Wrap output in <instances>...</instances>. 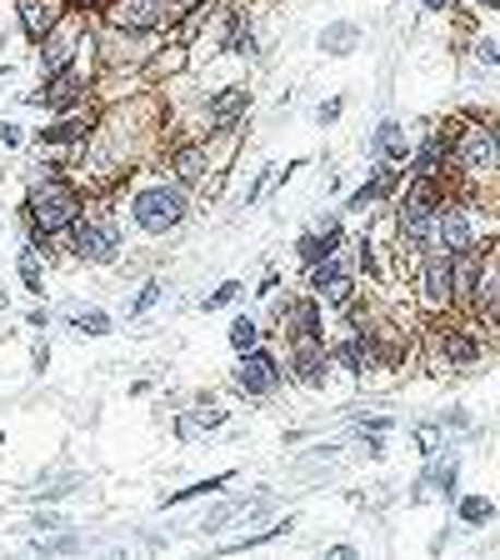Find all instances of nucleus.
Returning <instances> with one entry per match:
<instances>
[{"label": "nucleus", "instance_id": "nucleus-50", "mask_svg": "<svg viewBox=\"0 0 500 560\" xmlns=\"http://www.w3.org/2000/svg\"><path fill=\"white\" fill-rule=\"evenodd\" d=\"M486 251H490V265L500 271V240H496V246H486Z\"/></svg>", "mask_w": 500, "mask_h": 560}, {"label": "nucleus", "instance_id": "nucleus-51", "mask_svg": "<svg viewBox=\"0 0 500 560\" xmlns=\"http://www.w3.org/2000/svg\"><path fill=\"white\" fill-rule=\"evenodd\" d=\"M490 131H496V151H500V116H496V126H490Z\"/></svg>", "mask_w": 500, "mask_h": 560}, {"label": "nucleus", "instance_id": "nucleus-32", "mask_svg": "<svg viewBox=\"0 0 500 560\" xmlns=\"http://www.w3.org/2000/svg\"><path fill=\"white\" fill-rule=\"evenodd\" d=\"M226 341H230V350H236V356L255 350V346H261V321H255V315H230Z\"/></svg>", "mask_w": 500, "mask_h": 560}, {"label": "nucleus", "instance_id": "nucleus-37", "mask_svg": "<svg viewBox=\"0 0 500 560\" xmlns=\"http://www.w3.org/2000/svg\"><path fill=\"white\" fill-rule=\"evenodd\" d=\"M66 525H71L66 511H36L31 521H25V531H31V536H46V531H66Z\"/></svg>", "mask_w": 500, "mask_h": 560}, {"label": "nucleus", "instance_id": "nucleus-1", "mask_svg": "<svg viewBox=\"0 0 500 560\" xmlns=\"http://www.w3.org/2000/svg\"><path fill=\"white\" fill-rule=\"evenodd\" d=\"M85 205H91V195L81 191V180L71 176L31 180L21 201V226L31 240H66V230L85 215Z\"/></svg>", "mask_w": 500, "mask_h": 560}, {"label": "nucleus", "instance_id": "nucleus-10", "mask_svg": "<svg viewBox=\"0 0 500 560\" xmlns=\"http://www.w3.org/2000/svg\"><path fill=\"white\" fill-rule=\"evenodd\" d=\"M96 91V75L91 71H81V65H66V71H50V75H40V85L36 91H25V106H46V110H75L85 96Z\"/></svg>", "mask_w": 500, "mask_h": 560}, {"label": "nucleus", "instance_id": "nucleus-12", "mask_svg": "<svg viewBox=\"0 0 500 560\" xmlns=\"http://www.w3.org/2000/svg\"><path fill=\"white\" fill-rule=\"evenodd\" d=\"M306 286L316 290L325 306H341V310H346L350 300H356V261H350L346 251L321 255L316 265H306Z\"/></svg>", "mask_w": 500, "mask_h": 560}, {"label": "nucleus", "instance_id": "nucleus-23", "mask_svg": "<svg viewBox=\"0 0 500 560\" xmlns=\"http://www.w3.org/2000/svg\"><path fill=\"white\" fill-rule=\"evenodd\" d=\"M331 366H341L346 376H370V366H376V346H370L366 331H346L341 341L331 346Z\"/></svg>", "mask_w": 500, "mask_h": 560}, {"label": "nucleus", "instance_id": "nucleus-18", "mask_svg": "<svg viewBox=\"0 0 500 560\" xmlns=\"http://www.w3.org/2000/svg\"><path fill=\"white\" fill-rule=\"evenodd\" d=\"M275 325L286 321L290 341L296 335H325V300L316 296V290H306V296H281V306L271 310Z\"/></svg>", "mask_w": 500, "mask_h": 560}, {"label": "nucleus", "instance_id": "nucleus-36", "mask_svg": "<svg viewBox=\"0 0 500 560\" xmlns=\"http://www.w3.org/2000/svg\"><path fill=\"white\" fill-rule=\"evenodd\" d=\"M240 300V275H230V281H221V286L211 290V296L201 300V315H215V310H226Z\"/></svg>", "mask_w": 500, "mask_h": 560}, {"label": "nucleus", "instance_id": "nucleus-53", "mask_svg": "<svg viewBox=\"0 0 500 560\" xmlns=\"http://www.w3.org/2000/svg\"><path fill=\"white\" fill-rule=\"evenodd\" d=\"M0 451H5V436H0Z\"/></svg>", "mask_w": 500, "mask_h": 560}, {"label": "nucleus", "instance_id": "nucleus-16", "mask_svg": "<svg viewBox=\"0 0 500 560\" xmlns=\"http://www.w3.org/2000/svg\"><path fill=\"white\" fill-rule=\"evenodd\" d=\"M246 110H250V85H221V91H211L205 96V126L201 135L211 131H240L246 126Z\"/></svg>", "mask_w": 500, "mask_h": 560}, {"label": "nucleus", "instance_id": "nucleus-7", "mask_svg": "<svg viewBox=\"0 0 500 560\" xmlns=\"http://www.w3.org/2000/svg\"><path fill=\"white\" fill-rule=\"evenodd\" d=\"M416 300L430 315H451L455 310V255L430 246L416 261Z\"/></svg>", "mask_w": 500, "mask_h": 560}, {"label": "nucleus", "instance_id": "nucleus-52", "mask_svg": "<svg viewBox=\"0 0 500 560\" xmlns=\"http://www.w3.org/2000/svg\"><path fill=\"white\" fill-rule=\"evenodd\" d=\"M486 5H490V11H500V0H486Z\"/></svg>", "mask_w": 500, "mask_h": 560}, {"label": "nucleus", "instance_id": "nucleus-11", "mask_svg": "<svg viewBox=\"0 0 500 560\" xmlns=\"http://www.w3.org/2000/svg\"><path fill=\"white\" fill-rule=\"evenodd\" d=\"M215 36V50L221 56H261V40H255V15L240 5V0H221V11H215V25L205 31Z\"/></svg>", "mask_w": 500, "mask_h": 560}, {"label": "nucleus", "instance_id": "nucleus-48", "mask_svg": "<svg viewBox=\"0 0 500 560\" xmlns=\"http://www.w3.org/2000/svg\"><path fill=\"white\" fill-rule=\"evenodd\" d=\"M275 286H281V271H265V281H261V296H275Z\"/></svg>", "mask_w": 500, "mask_h": 560}, {"label": "nucleus", "instance_id": "nucleus-38", "mask_svg": "<svg viewBox=\"0 0 500 560\" xmlns=\"http://www.w3.org/2000/svg\"><path fill=\"white\" fill-rule=\"evenodd\" d=\"M441 436H445L441 420H426V426L416 430V451L420 455H436V451H441Z\"/></svg>", "mask_w": 500, "mask_h": 560}, {"label": "nucleus", "instance_id": "nucleus-42", "mask_svg": "<svg viewBox=\"0 0 500 560\" xmlns=\"http://www.w3.org/2000/svg\"><path fill=\"white\" fill-rule=\"evenodd\" d=\"M50 321H56V310H50V306H36L31 315H25V325H31V331H46Z\"/></svg>", "mask_w": 500, "mask_h": 560}, {"label": "nucleus", "instance_id": "nucleus-30", "mask_svg": "<svg viewBox=\"0 0 500 560\" xmlns=\"http://www.w3.org/2000/svg\"><path fill=\"white\" fill-rule=\"evenodd\" d=\"M66 321H71V331H75V335H96V341H100V335L116 331L110 310H100V306H81V310H71Z\"/></svg>", "mask_w": 500, "mask_h": 560}, {"label": "nucleus", "instance_id": "nucleus-46", "mask_svg": "<svg viewBox=\"0 0 500 560\" xmlns=\"http://www.w3.org/2000/svg\"><path fill=\"white\" fill-rule=\"evenodd\" d=\"M71 11H81V15H100V11H106V0H71Z\"/></svg>", "mask_w": 500, "mask_h": 560}, {"label": "nucleus", "instance_id": "nucleus-19", "mask_svg": "<svg viewBox=\"0 0 500 560\" xmlns=\"http://www.w3.org/2000/svg\"><path fill=\"white\" fill-rule=\"evenodd\" d=\"M455 486H461V461H455V451H436V455H426V470H420V480L410 486V501H426V496L455 501Z\"/></svg>", "mask_w": 500, "mask_h": 560}, {"label": "nucleus", "instance_id": "nucleus-8", "mask_svg": "<svg viewBox=\"0 0 500 560\" xmlns=\"http://www.w3.org/2000/svg\"><path fill=\"white\" fill-rule=\"evenodd\" d=\"M286 381H290L286 360L275 356V350H265V346L246 350V356L236 360V376H230V385H236L246 401H271V395L286 391Z\"/></svg>", "mask_w": 500, "mask_h": 560}, {"label": "nucleus", "instance_id": "nucleus-15", "mask_svg": "<svg viewBox=\"0 0 500 560\" xmlns=\"http://www.w3.org/2000/svg\"><path fill=\"white\" fill-rule=\"evenodd\" d=\"M91 131H96V110H60L50 126H40L31 141L46 145V151H81L85 141H91Z\"/></svg>", "mask_w": 500, "mask_h": 560}, {"label": "nucleus", "instance_id": "nucleus-24", "mask_svg": "<svg viewBox=\"0 0 500 560\" xmlns=\"http://www.w3.org/2000/svg\"><path fill=\"white\" fill-rule=\"evenodd\" d=\"M471 315H480L486 325L500 331V271L490 261H480V275H476V290H471Z\"/></svg>", "mask_w": 500, "mask_h": 560}, {"label": "nucleus", "instance_id": "nucleus-22", "mask_svg": "<svg viewBox=\"0 0 500 560\" xmlns=\"http://www.w3.org/2000/svg\"><path fill=\"white\" fill-rule=\"evenodd\" d=\"M71 15V0H15V21H21L25 40H40L50 25H60Z\"/></svg>", "mask_w": 500, "mask_h": 560}, {"label": "nucleus", "instance_id": "nucleus-39", "mask_svg": "<svg viewBox=\"0 0 500 560\" xmlns=\"http://www.w3.org/2000/svg\"><path fill=\"white\" fill-rule=\"evenodd\" d=\"M341 110H346V96H325L321 106H316V126H335Z\"/></svg>", "mask_w": 500, "mask_h": 560}, {"label": "nucleus", "instance_id": "nucleus-29", "mask_svg": "<svg viewBox=\"0 0 500 560\" xmlns=\"http://www.w3.org/2000/svg\"><path fill=\"white\" fill-rule=\"evenodd\" d=\"M290 531H296V515H286V521H275V525H265V531H255V536H240V540H226V546H221V556H240V550L271 546V540L290 536Z\"/></svg>", "mask_w": 500, "mask_h": 560}, {"label": "nucleus", "instance_id": "nucleus-6", "mask_svg": "<svg viewBox=\"0 0 500 560\" xmlns=\"http://www.w3.org/2000/svg\"><path fill=\"white\" fill-rule=\"evenodd\" d=\"M91 25H85V15L81 11H71L60 25H50L46 36L36 40V65H40V75H50V71H66V65H81V56L91 50Z\"/></svg>", "mask_w": 500, "mask_h": 560}, {"label": "nucleus", "instance_id": "nucleus-2", "mask_svg": "<svg viewBox=\"0 0 500 560\" xmlns=\"http://www.w3.org/2000/svg\"><path fill=\"white\" fill-rule=\"evenodd\" d=\"M126 211H131V226L141 230L145 240L176 236V230L191 221V186H180L176 176H145L131 186Z\"/></svg>", "mask_w": 500, "mask_h": 560}, {"label": "nucleus", "instance_id": "nucleus-49", "mask_svg": "<svg viewBox=\"0 0 500 560\" xmlns=\"http://www.w3.org/2000/svg\"><path fill=\"white\" fill-rule=\"evenodd\" d=\"M325 556H331V560H350V556H360V550L356 546H331Z\"/></svg>", "mask_w": 500, "mask_h": 560}, {"label": "nucleus", "instance_id": "nucleus-44", "mask_svg": "<svg viewBox=\"0 0 500 560\" xmlns=\"http://www.w3.org/2000/svg\"><path fill=\"white\" fill-rule=\"evenodd\" d=\"M50 176H66L60 160H36V166H31V180H50Z\"/></svg>", "mask_w": 500, "mask_h": 560}, {"label": "nucleus", "instance_id": "nucleus-20", "mask_svg": "<svg viewBox=\"0 0 500 560\" xmlns=\"http://www.w3.org/2000/svg\"><path fill=\"white\" fill-rule=\"evenodd\" d=\"M166 166H170V176L180 180V186H201L205 176H211V151H205V141L195 135V141H176L166 151Z\"/></svg>", "mask_w": 500, "mask_h": 560}, {"label": "nucleus", "instance_id": "nucleus-28", "mask_svg": "<svg viewBox=\"0 0 500 560\" xmlns=\"http://www.w3.org/2000/svg\"><path fill=\"white\" fill-rule=\"evenodd\" d=\"M15 275L31 296H46V261H40V240H25L21 255H15Z\"/></svg>", "mask_w": 500, "mask_h": 560}, {"label": "nucleus", "instance_id": "nucleus-17", "mask_svg": "<svg viewBox=\"0 0 500 560\" xmlns=\"http://www.w3.org/2000/svg\"><path fill=\"white\" fill-rule=\"evenodd\" d=\"M395 195H401V170L385 166V160H370V176L346 195V215H370L376 205L395 201Z\"/></svg>", "mask_w": 500, "mask_h": 560}, {"label": "nucleus", "instance_id": "nucleus-3", "mask_svg": "<svg viewBox=\"0 0 500 560\" xmlns=\"http://www.w3.org/2000/svg\"><path fill=\"white\" fill-rule=\"evenodd\" d=\"M66 251L81 265H120L126 255V230H120V215L110 201L85 205V215L66 230Z\"/></svg>", "mask_w": 500, "mask_h": 560}, {"label": "nucleus", "instance_id": "nucleus-27", "mask_svg": "<svg viewBox=\"0 0 500 560\" xmlns=\"http://www.w3.org/2000/svg\"><path fill=\"white\" fill-rule=\"evenodd\" d=\"M265 501H271L265 490H250V496H240V501L215 505V511L201 521V536H221V531H230V525H236V521H246V515L255 511V505H265Z\"/></svg>", "mask_w": 500, "mask_h": 560}, {"label": "nucleus", "instance_id": "nucleus-9", "mask_svg": "<svg viewBox=\"0 0 500 560\" xmlns=\"http://www.w3.org/2000/svg\"><path fill=\"white\" fill-rule=\"evenodd\" d=\"M426 350H430V370H445V376H455V370H476L480 360H486V346H480L465 325H451V321L436 325V331L426 335Z\"/></svg>", "mask_w": 500, "mask_h": 560}, {"label": "nucleus", "instance_id": "nucleus-40", "mask_svg": "<svg viewBox=\"0 0 500 560\" xmlns=\"http://www.w3.org/2000/svg\"><path fill=\"white\" fill-rule=\"evenodd\" d=\"M271 180H275V166H265L261 176L250 180V191H246V205H261V201H265V191H271Z\"/></svg>", "mask_w": 500, "mask_h": 560}, {"label": "nucleus", "instance_id": "nucleus-47", "mask_svg": "<svg viewBox=\"0 0 500 560\" xmlns=\"http://www.w3.org/2000/svg\"><path fill=\"white\" fill-rule=\"evenodd\" d=\"M420 11H436V15H445V11H455V0H420Z\"/></svg>", "mask_w": 500, "mask_h": 560}, {"label": "nucleus", "instance_id": "nucleus-34", "mask_svg": "<svg viewBox=\"0 0 500 560\" xmlns=\"http://www.w3.org/2000/svg\"><path fill=\"white\" fill-rule=\"evenodd\" d=\"M160 296H166V281H160V275H145V286L135 290V300H131V315H135V321H145V315L160 306Z\"/></svg>", "mask_w": 500, "mask_h": 560}, {"label": "nucleus", "instance_id": "nucleus-41", "mask_svg": "<svg viewBox=\"0 0 500 560\" xmlns=\"http://www.w3.org/2000/svg\"><path fill=\"white\" fill-rule=\"evenodd\" d=\"M0 145H5V151H21L25 145V131L15 126V120H0Z\"/></svg>", "mask_w": 500, "mask_h": 560}, {"label": "nucleus", "instance_id": "nucleus-14", "mask_svg": "<svg viewBox=\"0 0 500 560\" xmlns=\"http://www.w3.org/2000/svg\"><path fill=\"white\" fill-rule=\"evenodd\" d=\"M335 251H346V226H341V215H316L306 230L296 236V265L306 271V265H316L321 255H335Z\"/></svg>", "mask_w": 500, "mask_h": 560}, {"label": "nucleus", "instance_id": "nucleus-43", "mask_svg": "<svg viewBox=\"0 0 500 560\" xmlns=\"http://www.w3.org/2000/svg\"><path fill=\"white\" fill-rule=\"evenodd\" d=\"M31 370H36V376H46L50 370V346L46 341H36V350H31Z\"/></svg>", "mask_w": 500, "mask_h": 560}, {"label": "nucleus", "instance_id": "nucleus-35", "mask_svg": "<svg viewBox=\"0 0 500 560\" xmlns=\"http://www.w3.org/2000/svg\"><path fill=\"white\" fill-rule=\"evenodd\" d=\"M236 476H240V470H226V476H211V480H195V486L176 490V496H170L166 505H186V501H195V496H215V490H226Z\"/></svg>", "mask_w": 500, "mask_h": 560}, {"label": "nucleus", "instance_id": "nucleus-33", "mask_svg": "<svg viewBox=\"0 0 500 560\" xmlns=\"http://www.w3.org/2000/svg\"><path fill=\"white\" fill-rule=\"evenodd\" d=\"M455 515H461V525L480 531V525L496 521V501H486V496H465V501H455Z\"/></svg>", "mask_w": 500, "mask_h": 560}, {"label": "nucleus", "instance_id": "nucleus-5", "mask_svg": "<svg viewBox=\"0 0 500 560\" xmlns=\"http://www.w3.org/2000/svg\"><path fill=\"white\" fill-rule=\"evenodd\" d=\"M451 160L465 176V186H480V180L500 176V151H496V131L480 126V120H465L461 131L451 135Z\"/></svg>", "mask_w": 500, "mask_h": 560}, {"label": "nucleus", "instance_id": "nucleus-26", "mask_svg": "<svg viewBox=\"0 0 500 560\" xmlns=\"http://www.w3.org/2000/svg\"><path fill=\"white\" fill-rule=\"evenodd\" d=\"M186 65H191V46H186V40H170V36H166V50L145 56L141 75H145V81H170V75H186Z\"/></svg>", "mask_w": 500, "mask_h": 560}, {"label": "nucleus", "instance_id": "nucleus-13", "mask_svg": "<svg viewBox=\"0 0 500 560\" xmlns=\"http://www.w3.org/2000/svg\"><path fill=\"white\" fill-rule=\"evenodd\" d=\"M286 370L296 385L321 391L325 376H331V346H325V335H296V341H290V356H286Z\"/></svg>", "mask_w": 500, "mask_h": 560}, {"label": "nucleus", "instance_id": "nucleus-25", "mask_svg": "<svg viewBox=\"0 0 500 560\" xmlns=\"http://www.w3.org/2000/svg\"><path fill=\"white\" fill-rule=\"evenodd\" d=\"M360 36H366V31H360V21H346V15H341V21H325L321 25L316 46H321V56L346 60V56H356V50H360Z\"/></svg>", "mask_w": 500, "mask_h": 560}, {"label": "nucleus", "instance_id": "nucleus-21", "mask_svg": "<svg viewBox=\"0 0 500 560\" xmlns=\"http://www.w3.org/2000/svg\"><path fill=\"white\" fill-rule=\"evenodd\" d=\"M370 160H385V166H395V170L410 166V135H405V126L395 116L376 120V131H370Z\"/></svg>", "mask_w": 500, "mask_h": 560}, {"label": "nucleus", "instance_id": "nucleus-4", "mask_svg": "<svg viewBox=\"0 0 500 560\" xmlns=\"http://www.w3.org/2000/svg\"><path fill=\"white\" fill-rule=\"evenodd\" d=\"M180 15V0H106L100 25L126 31V36H170Z\"/></svg>", "mask_w": 500, "mask_h": 560}, {"label": "nucleus", "instance_id": "nucleus-45", "mask_svg": "<svg viewBox=\"0 0 500 560\" xmlns=\"http://www.w3.org/2000/svg\"><path fill=\"white\" fill-rule=\"evenodd\" d=\"M476 60H486V65H500V46H496V40H476Z\"/></svg>", "mask_w": 500, "mask_h": 560}, {"label": "nucleus", "instance_id": "nucleus-31", "mask_svg": "<svg viewBox=\"0 0 500 560\" xmlns=\"http://www.w3.org/2000/svg\"><path fill=\"white\" fill-rule=\"evenodd\" d=\"M350 261H356V271L366 275V281H385V265H381V255H376V236L360 230L356 246H350Z\"/></svg>", "mask_w": 500, "mask_h": 560}]
</instances>
